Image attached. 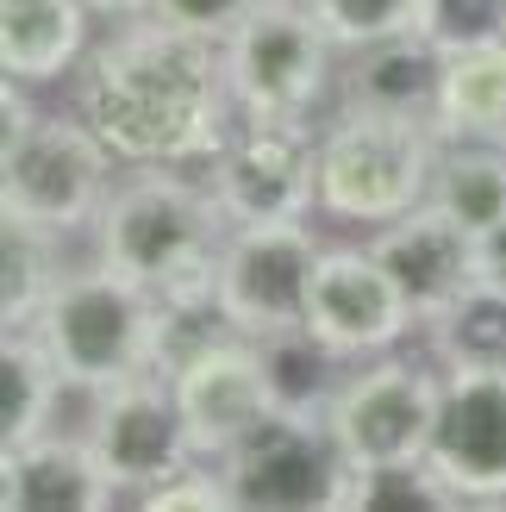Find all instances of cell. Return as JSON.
<instances>
[{
	"label": "cell",
	"mask_w": 506,
	"mask_h": 512,
	"mask_svg": "<svg viewBox=\"0 0 506 512\" xmlns=\"http://www.w3.org/2000/svg\"><path fill=\"white\" fill-rule=\"evenodd\" d=\"M75 113L119 169H182L213 188L219 150L238 125L225 88V44L188 38L163 19H125L75 75Z\"/></svg>",
	"instance_id": "obj_1"
},
{
	"label": "cell",
	"mask_w": 506,
	"mask_h": 512,
	"mask_svg": "<svg viewBox=\"0 0 506 512\" xmlns=\"http://www.w3.org/2000/svg\"><path fill=\"white\" fill-rule=\"evenodd\" d=\"M232 219L219 213L213 188L182 169H125L94 219V256L144 294H200L219 288V250Z\"/></svg>",
	"instance_id": "obj_2"
},
{
	"label": "cell",
	"mask_w": 506,
	"mask_h": 512,
	"mask_svg": "<svg viewBox=\"0 0 506 512\" xmlns=\"http://www.w3.org/2000/svg\"><path fill=\"white\" fill-rule=\"evenodd\" d=\"M7 132H0V213L38 219L50 232H82L113 194V150L94 138L82 113H38L25 88H0Z\"/></svg>",
	"instance_id": "obj_3"
},
{
	"label": "cell",
	"mask_w": 506,
	"mask_h": 512,
	"mask_svg": "<svg viewBox=\"0 0 506 512\" xmlns=\"http://www.w3.org/2000/svg\"><path fill=\"white\" fill-rule=\"evenodd\" d=\"M444 138L432 119L344 107L319 132V207L338 225H388L432 200Z\"/></svg>",
	"instance_id": "obj_4"
},
{
	"label": "cell",
	"mask_w": 506,
	"mask_h": 512,
	"mask_svg": "<svg viewBox=\"0 0 506 512\" xmlns=\"http://www.w3.org/2000/svg\"><path fill=\"white\" fill-rule=\"evenodd\" d=\"M38 344L63 369L69 394H107L132 375H150V294L94 256L88 269H69L50 300L38 306Z\"/></svg>",
	"instance_id": "obj_5"
},
{
	"label": "cell",
	"mask_w": 506,
	"mask_h": 512,
	"mask_svg": "<svg viewBox=\"0 0 506 512\" xmlns=\"http://www.w3.org/2000/svg\"><path fill=\"white\" fill-rule=\"evenodd\" d=\"M332 38L307 0H257L244 25L225 38V88L238 119H294L313 113L332 94Z\"/></svg>",
	"instance_id": "obj_6"
},
{
	"label": "cell",
	"mask_w": 506,
	"mask_h": 512,
	"mask_svg": "<svg viewBox=\"0 0 506 512\" xmlns=\"http://www.w3.org/2000/svg\"><path fill=\"white\" fill-rule=\"evenodd\" d=\"M438 394H444L438 356H382V363L344 375L325 431L344 450V463H413L432 444Z\"/></svg>",
	"instance_id": "obj_7"
},
{
	"label": "cell",
	"mask_w": 506,
	"mask_h": 512,
	"mask_svg": "<svg viewBox=\"0 0 506 512\" xmlns=\"http://www.w3.org/2000/svg\"><path fill=\"white\" fill-rule=\"evenodd\" d=\"M219 469L238 512H338L350 463L325 419L269 413L257 431H244L238 450L219 456Z\"/></svg>",
	"instance_id": "obj_8"
},
{
	"label": "cell",
	"mask_w": 506,
	"mask_h": 512,
	"mask_svg": "<svg viewBox=\"0 0 506 512\" xmlns=\"http://www.w3.org/2000/svg\"><path fill=\"white\" fill-rule=\"evenodd\" d=\"M213 200L232 225L307 219L319 207V138L294 119H238L213 169Z\"/></svg>",
	"instance_id": "obj_9"
},
{
	"label": "cell",
	"mask_w": 506,
	"mask_h": 512,
	"mask_svg": "<svg viewBox=\"0 0 506 512\" xmlns=\"http://www.w3.org/2000/svg\"><path fill=\"white\" fill-rule=\"evenodd\" d=\"M88 450L100 456L119 506H138L150 488H163L175 469L194 463L188 419H182V406H175V388L163 375H132V381H119V388L94 394Z\"/></svg>",
	"instance_id": "obj_10"
},
{
	"label": "cell",
	"mask_w": 506,
	"mask_h": 512,
	"mask_svg": "<svg viewBox=\"0 0 506 512\" xmlns=\"http://www.w3.org/2000/svg\"><path fill=\"white\" fill-rule=\"evenodd\" d=\"M325 244L307 232V219L275 225H232L219 250V306L232 313L244 338L282 325H307V288Z\"/></svg>",
	"instance_id": "obj_11"
},
{
	"label": "cell",
	"mask_w": 506,
	"mask_h": 512,
	"mask_svg": "<svg viewBox=\"0 0 506 512\" xmlns=\"http://www.w3.org/2000/svg\"><path fill=\"white\" fill-rule=\"evenodd\" d=\"M425 463L457 506H506V375H444Z\"/></svg>",
	"instance_id": "obj_12"
},
{
	"label": "cell",
	"mask_w": 506,
	"mask_h": 512,
	"mask_svg": "<svg viewBox=\"0 0 506 512\" xmlns=\"http://www.w3.org/2000/svg\"><path fill=\"white\" fill-rule=\"evenodd\" d=\"M419 319L388 281V269L363 250H325L307 288V331H319L344 363L350 356H388Z\"/></svg>",
	"instance_id": "obj_13"
},
{
	"label": "cell",
	"mask_w": 506,
	"mask_h": 512,
	"mask_svg": "<svg viewBox=\"0 0 506 512\" xmlns=\"http://www.w3.org/2000/svg\"><path fill=\"white\" fill-rule=\"evenodd\" d=\"M369 256L388 269V281L400 288V300L413 306L419 325H432L463 288L482 281V250H475V232L450 219L438 200H425V207L400 213L388 225H375Z\"/></svg>",
	"instance_id": "obj_14"
},
{
	"label": "cell",
	"mask_w": 506,
	"mask_h": 512,
	"mask_svg": "<svg viewBox=\"0 0 506 512\" xmlns=\"http://www.w3.org/2000/svg\"><path fill=\"white\" fill-rule=\"evenodd\" d=\"M175 406L188 419V444L194 456L219 463L225 450L244 444V431H257L275 413V394H269V375H263V356L250 338H232L207 356H194L188 369L169 375Z\"/></svg>",
	"instance_id": "obj_15"
},
{
	"label": "cell",
	"mask_w": 506,
	"mask_h": 512,
	"mask_svg": "<svg viewBox=\"0 0 506 512\" xmlns=\"http://www.w3.org/2000/svg\"><path fill=\"white\" fill-rule=\"evenodd\" d=\"M0 506L7 512H100L119 506L88 431H44V438L0 450Z\"/></svg>",
	"instance_id": "obj_16"
},
{
	"label": "cell",
	"mask_w": 506,
	"mask_h": 512,
	"mask_svg": "<svg viewBox=\"0 0 506 512\" xmlns=\"http://www.w3.org/2000/svg\"><path fill=\"white\" fill-rule=\"evenodd\" d=\"M88 0H0V75L50 88L88 63Z\"/></svg>",
	"instance_id": "obj_17"
},
{
	"label": "cell",
	"mask_w": 506,
	"mask_h": 512,
	"mask_svg": "<svg viewBox=\"0 0 506 512\" xmlns=\"http://www.w3.org/2000/svg\"><path fill=\"white\" fill-rule=\"evenodd\" d=\"M350 57L357 63H350V75H344V107L432 119L444 50L425 32H400V38H382V44H363V50H350Z\"/></svg>",
	"instance_id": "obj_18"
},
{
	"label": "cell",
	"mask_w": 506,
	"mask_h": 512,
	"mask_svg": "<svg viewBox=\"0 0 506 512\" xmlns=\"http://www.w3.org/2000/svg\"><path fill=\"white\" fill-rule=\"evenodd\" d=\"M432 125L444 144H506V44L450 50Z\"/></svg>",
	"instance_id": "obj_19"
},
{
	"label": "cell",
	"mask_w": 506,
	"mask_h": 512,
	"mask_svg": "<svg viewBox=\"0 0 506 512\" xmlns=\"http://www.w3.org/2000/svg\"><path fill=\"white\" fill-rule=\"evenodd\" d=\"M69 394L32 325H7L0 338V450H19L57 425V400Z\"/></svg>",
	"instance_id": "obj_20"
},
{
	"label": "cell",
	"mask_w": 506,
	"mask_h": 512,
	"mask_svg": "<svg viewBox=\"0 0 506 512\" xmlns=\"http://www.w3.org/2000/svg\"><path fill=\"white\" fill-rule=\"evenodd\" d=\"M263 356V375H269V394H275V413H294V419H325L332 400L344 388V356L307 325H282V331H263L250 338Z\"/></svg>",
	"instance_id": "obj_21"
},
{
	"label": "cell",
	"mask_w": 506,
	"mask_h": 512,
	"mask_svg": "<svg viewBox=\"0 0 506 512\" xmlns=\"http://www.w3.org/2000/svg\"><path fill=\"white\" fill-rule=\"evenodd\" d=\"M432 356L444 375H506V288L475 281L432 319Z\"/></svg>",
	"instance_id": "obj_22"
},
{
	"label": "cell",
	"mask_w": 506,
	"mask_h": 512,
	"mask_svg": "<svg viewBox=\"0 0 506 512\" xmlns=\"http://www.w3.org/2000/svg\"><path fill=\"white\" fill-rule=\"evenodd\" d=\"M63 275V232L0 213V325H32Z\"/></svg>",
	"instance_id": "obj_23"
},
{
	"label": "cell",
	"mask_w": 506,
	"mask_h": 512,
	"mask_svg": "<svg viewBox=\"0 0 506 512\" xmlns=\"http://www.w3.org/2000/svg\"><path fill=\"white\" fill-rule=\"evenodd\" d=\"M244 338L232 325V313L219 306V288H200V294H150V375H175L188 369L194 356H207L219 344Z\"/></svg>",
	"instance_id": "obj_24"
},
{
	"label": "cell",
	"mask_w": 506,
	"mask_h": 512,
	"mask_svg": "<svg viewBox=\"0 0 506 512\" xmlns=\"http://www.w3.org/2000/svg\"><path fill=\"white\" fill-rule=\"evenodd\" d=\"M432 200L475 238L506 219V144H444Z\"/></svg>",
	"instance_id": "obj_25"
},
{
	"label": "cell",
	"mask_w": 506,
	"mask_h": 512,
	"mask_svg": "<svg viewBox=\"0 0 506 512\" xmlns=\"http://www.w3.org/2000/svg\"><path fill=\"white\" fill-rule=\"evenodd\" d=\"M457 506L438 469L413 456V463H350L338 512H444Z\"/></svg>",
	"instance_id": "obj_26"
},
{
	"label": "cell",
	"mask_w": 506,
	"mask_h": 512,
	"mask_svg": "<svg viewBox=\"0 0 506 512\" xmlns=\"http://www.w3.org/2000/svg\"><path fill=\"white\" fill-rule=\"evenodd\" d=\"M319 13L325 38L338 50H363V44H382L400 32H419V7L425 0H307Z\"/></svg>",
	"instance_id": "obj_27"
},
{
	"label": "cell",
	"mask_w": 506,
	"mask_h": 512,
	"mask_svg": "<svg viewBox=\"0 0 506 512\" xmlns=\"http://www.w3.org/2000/svg\"><path fill=\"white\" fill-rule=\"evenodd\" d=\"M419 32L444 57L450 50H475V44H506V0H425Z\"/></svg>",
	"instance_id": "obj_28"
},
{
	"label": "cell",
	"mask_w": 506,
	"mask_h": 512,
	"mask_svg": "<svg viewBox=\"0 0 506 512\" xmlns=\"http://www.w3.org/2000/svg\"><path fill=\"white\" fill-rule=\"evenodd\" d=\"M138 506L144 512H238L232 488H225V469L207 463V456H194L188 469H175L163 488H150Z\"/></svg>",
	"instance_id": "obj_29"
},
{
	"label": "cell",
	"mask_w": 506,
	"mask_h": 512,
	"mask_svg": "<svg viewBox=\"0 0 506 512\" xmlns=\"http://www.w3.org/2000/svg\"><path fill=\"white\" fill-rule=\"evenodd\" d=\"M250 7H257V0H157V7H150V19H163V25H175V32H188V38L225 44V38L244 25Z\"/></svg>",
	"instance_id": "obj_30"
},
{
	"label": "cell",
	"mask_w": 506,
	"mask_h": 512,
	"mask_svg": "<svg viewBox=\"0 0 506 512\" xmlns=\"http://www.w3.org/2000/svg\"><path fill=\"white\" fill-rule=\"evenodd\" d=\"M475 250H482V281H500L506 288V219L494 225V232L475 238Z\"/></svg>",
	"instance_id": "obj_31"
},
{
	"label": "cell",
	"mask_w": 506,
	"mask_h": 512,
	"mask_svg": "<svg viewBox=\"0 0 506 512\" xmlns=\"http://www.w3.org/2000/svg\"><path fill=\"white\" fill-rule=\"evenodd\" d=\"M88 7H94L100 19H144L157 0H88Z\"/></svg>",
	"instance_id": "obj_32"
}]
</instances>
